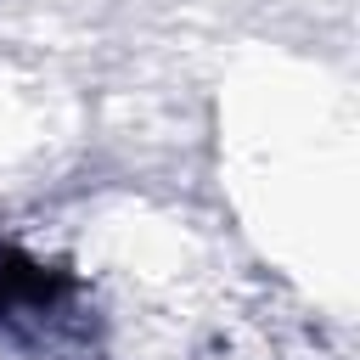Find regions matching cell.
I'll use <instances>...</instances> for the list:
<instances>
[{
  "label": "cell",
  "mask_w": 360,
  "mask_h": 360,
  "mask_svg": "<svg viewBox=\"0 0 360 360\" xmlns=\"http://www.w3.org/2000/svg\"><path fill=\"white\" fill-rule=\"evenodd\" d=\"M79 281L17 248H0V332L17 343H62L79 326Z\"/></svg>",
  "instance_id": "6da1fadb"
}]
</instances>
